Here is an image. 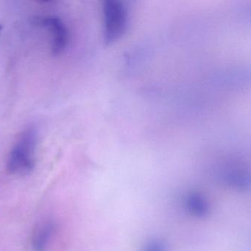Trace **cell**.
<instances>
[{"instance_id": "2", "label": "cell", "mask_w": 251, "mask_h": 251, "mask_svg": "<svg viewBox=\"0 0 251 251\" xmlns=\"http://www.w3.org/2000/svg\"><path fill=\"white\" fill-rule=\"evenodd\" d=\"M104 41L107 45L118 40L126 33L128 13L123 2L109 0L103 5Z\"/></svg>"}, {"instance_id": "3", "label": "cell", "mask_w": 251, "mask_h": 251, "mask_svg": "<svg viewBox=\"0 0 251 251\" xmlns=\"http://www.w3.org/2000/svg\"><path fill=\"white\" fill-rule=\"evenodd\" d=\"M38 24L48 29L52 34L51 50L54 55L62 54L68 47L70 34L64 22L55 16H48L38 20Z\"/></svg>"}, {"instance_id": "5", "label": "cell", "mask_w": 251, "mask_h": 251, "mask_svg": "<svg viewBox=\"0 0 251 251\" xmlns=\"http://www.w3.org/2000/svg\"><path fill=\"white\" fill-rule=\"evenodd\" d=\"M221 179L224 184L236 190H247L250 186L249 176L242 170H225L222 173Z\"/></svg>"}, {"instance_id": "1", "label": "cell", "mask_w": 251, "mask_h": 251, "mask_svg": "<svg viewBox=\"0 0 251 251\" xmlns=\"http://www.w3.org/2000/svg\"><path fill=\"white\" fill-rule=\"evenodd\" d=\"M37 142L38 132L34 127H27L19 136L7 161V170L10 174L25 176L33 171Z\"/></svg>"}, {"instance_id": "4", "label": "cell", "mask_w": 251, "mask_h": 251, "mask_svg": "<svg viewBox=\"0 0 251 251\" xmlns=\"http://www.w3.org/2000/svg\"><path fill=\"white\" fill-rule=\"evenodd\" d=\"M56 224L52 220L41 222L35 227L31 236V243L36 251H45L56 232Z\"/></svg>"}, {"instance_id": "6", "label": "cell", "mask_w": 251, "mask_h": 251, "mask_svg": "<svg viewBox=\"0 0 251 251\" xmlns=\"http://www.w3.org/2000/svg\"><path fill=\"white\" fill-rule=\"evenodd\" d=\"M186 207L188 211L194 217L203 218L209 212L208 201L201 194L192 192L186 198Z\"/></svg>"}, {"instance_id": "8", "label": "cell", "mask_w": 251, "mask_h": 251, "mask_svg": "<svg viewBox=\"0 0 251 251\" xmlns=\"http://www.w3.org/2000/svg\"><path fill=\"white\" fill-rule=\"evenodd\" d=\"M1 31H2V25H0V33H1Z\"/></svg>"}, {"instance_id": "7", "label": "cell", "mask_w": 251, "mask_h": 251, "mask_svg": "<svg viewBox=\"0 0 251 251\" xmlns=\"http://www.w3.org/2000/svg\"><path fill=\"white\" fill-rule=\"evenodd\" d=\"M139 251H167V246L162 240L153 239L145 244Z\"/></svg>"}]
</instances>
